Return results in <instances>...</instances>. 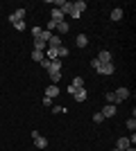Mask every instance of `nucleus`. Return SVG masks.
I'll return each instance as SVG.
<instances>
[{
    "mask_svg": "<svg viewBox=\"0 0 136 151\" xmlns=\"http://www.w3.org/2000/svg\"><path fill=\"white\" fill-rule=\"evenodd\" d=\"M95 72H97V75H104V77L113 75V61H111V63H100Z\"/></svg>",
    "mask_w": 136,
    "mask_h": 151,
    "instance_id": "nucleus-1",
    "label": "nucleus"
},
{
    "mask_svg": "<svg viewBox=\"0 0 136 151\" xmlns=\"http://www.w3.org/2000/svg\"><path fill=\"white\" fill-rule=\"evenodd\" d=\"M55 5H57V9L61 14H71V9H73V2H68V0H57Z\"/></svg>",
    "mask_w": 136,
    "mask_h": 151,
    "instance_id": "nucleus-2",
    "label": "nucleus"
},
{
    "mask_svg": "<svg viewBox=\"0 0 136 151\" xmlns=\"http://www.w3.org/2000/svg\"><path fill=\"white\" fill-rule=\"evenodd\" d=\"M127 97H129V90L127 88H118L116 93H113V104H116V101H125Z\"/></svg>",
    "mask_w": 136,
    "mask_h": 151,
    "instance_id": "nucleus-3",
    "label": "nucleus"
},
{
    "mask_svg": "<svg viewBox=\"0 0 136 151\" xmlns=\"http://www.w3.org/2000/svg\"><path fill=\"white\" fill-rule=\"evenodd\" d=\"M23 18H25V9H16V12L9 16V23L14 25V23H18V20H23Z\"/></svg>",
    "mask_w": 136,
    "mask_h": 151,
    "instance_id": "nucleus-4",
    "label": "nucleus"
},
{
    "mask_svg": "<svg viewBox=\"0 0 136 151\" xmlns=\"http://www.w3.org/2000/svg\"><path fill=\"white\" fill-rule=\"evenodd\" d=\"M100 113H102V117H113V115H116V106H113V104H107Z\"/></svg>",
    "mask_w": 136,
    "mask_h": 151,
    "instance_id": "nucleus-5",
    "label": "nucleus"
},
{
    "mask_svg": "<svg viewBox=\"0 0 136 151\" xmlns=\"http://www.w3.org/2000/svg\"><path fill=\"white\" fill-rule=\"evenodd\" d=\"M57 95H59V86H57V83H50V86L45 88V97H50V99H52V97H57Z\"/></svg>",
    "mask_w": 136,
    "mask_h": 151,
    "instance_id": "nucleus-6",
    "label": "nucleus"
},
{
    "mask_svg": "<svg viewBox=\"0 0 136 151\" xmlns=\"http://www.w3.org/2000/svg\"><path fill=\"white\" fill-rule=\"evenodd\" d=\"M48 47H52V50L61 47V38H59L57 34H52V36H50V41H48Z\"/></svg>",
    "mask_w": 136,
    "mask_h": 151,
    "instance_id": "nucleus-7",
    "label": "nucleus"
},
{
    "mask_svg": "<svg viewBox=\"0 0 136 151\" xmlns=\"http://www.w3.org/2000/svg\"><path fill=\"white\" fill-rule=\"evenodd\" d=\"M97 61H100V63H111V52L109 50H102L100 54H97Z\"/></svg>",
    "mask_w": 136,
    "mask_h": 151,
    "instance_id": "nucleus-8",
    "label": "nucleus"
},
{
    "mask_svg": "<svg viewBox=\"0 0 136 151\" xmlns=\"http://www.w3.org/2000/svg\"><path fill=\"white\" fill-rule=\"evenodd\" d=\"M73 97H75L77 101H84L86 97H89V93H86V88H77L75 93H73Z\"/></svg>",
    "mask_w": 136,
    "mask_h": 151,
    "instance_id": "nucleus-9",
    "label": "nucleus"
},
{
    "mask_svg": "<svg viewBox=\"0 0 136 151\" xmlns=\"http://www.w3.org/2000/svg\"><path fill=\"white\" fill-rule=\"evenodd\" d=\"M50 20H55V23H64V14L55 7V9H52V18H50Z\"/></svg>",
    "mask_w": 136,
    "mask_h": 151,
    "instance_id": "nucleus-10",
    "label": "nucleus"
},
{
    "mask_svg": "<svg viewBox=\"0 0 136 151\" xmlns=\"http://www.w3.org/2000/svg\"><path fill=\"white\" fill-rule=\"evenodd\" d=\"M125 16V12L120 9V7H113V12H111V20H120Z\"/></svg>",
    "mask_w": 136,
    "mask_h": 151,
    "instance_id": "nucleus-11",
    "label": "nucleus"
},
{
    "mask_svg": "<svg viewBox=\"0 0 136 151\" xmlns=\"http://www.w3.org/2000/svg\"><path fill=\"white\" fill-rule=\"evenodd\" d=\"M45 47H48V43H45V41H41V38H34V50H36V52H43Z\"/></svg>",
    "mask_w": 136,
    "mask_h": 151,
    "instance_id": "nucleus-12",
    "label": "nucleus"
},
{
    "mask_svg": "<svg viewBox=\"0 0 136 151\" xmlns=\"http://www.w3.org/2000/svg\"><path fill=\"white\" fill-rule=\"evenodd\" d=\"M75 43H77V47H86V45H89V38H86V34H79V36L75 38Z\"/></svg>",
    "mask_w": 136,
    "mask_h": 151,
    "instance_id": "nucleus-13",
    "label": "nucleus"
},
{
    "mask_svg": "<svg viewBox=\"0 0 136 151\" xmlns=\"http://www.w3.org/2000/svg\"><path fill=\"white\" fill-rule=\"evenodd\" d=\"M34 145H36V149H45V147H48V140H45L43 135H39V138H34Z\"/></svg>",
    "mask_w": 136,
    "mask_h": 151,
    "instance_id": "nucleus-14",
    "label": "nucleus"
},
{
    "mask_svg": "<svg viewBox=\"0 0 136 151\" xmlns=\"http://www.w3.org/2000/svg\"><path fill=\"white\" fill-rule=\"evenodd\" d=\"M116 147H118V149H123V151H125L127 147H132V145H129V138H118V145H116Z\"/></svg>",
    "mask_w": 136,
    "mask_h": 151,
    "instance_id": "nucleus-15",
    "label": "nucleus"
},
{
    "mask_svg": "<svg viewBox=\"0 0 136 151\" xmlns=\"http://www.w3.org/2000/svg\"><path fill=\"white\" fill-rule=\"evenodd\" d=\"M71 86H73L75 90H77V88H84V79H82V77H75V79L71 81Z\"/></svg>",
    "mask_w": 136,
    "mask_h": 151,
    "instance_id": "nucleus-16",
    "label": "nucleus"
},
{
    "mask_svg": "<svg viewBox=\"0 0 136 151\" xmlns=\"http://www.w3.org/2000/svg\"><path fill=\"white\" fill-rule=\"evenodd\" d=\"M68 47H66V45H61V47H57V59H64V57H68Z\"/></svg>",
    "mask_w": 136,
    "mask_h": 151,
    "instance_id": "nucleus-17",
    "label": "nucleus"
},
{
    "mask_svg": "<svg viewBox=\"0 0 136 151\" xmlns=\"http://www.w3.org/2000/svg\"><path fill=\"white\" fill-rule=\"evenodd\" d=\"M43 59H45V54H43V52H36V50H32V61H43Z\"/></svg>",
    "mask_w": 136,
    "mask_h": 151,
    "instance_id": "nucleus-18",
    "label": "nucleus"
},
{
    "mask_svg": "<svg viewBox=\"0 0 136 151\" xmlns=\"http://www.w3.org/2000/svg\"><path fill=\"white\" fill-rule=\"evenodd\" d=\"M73 7H75V9H77L79 14H82V12L86 9V2H84V0H77V2H73Z\"/></svg>",
    "mask_w": 136,
    "mask_h": 151,
    "instance_id": "nucleus-19",
    "label": "nucleus"
},
{
    "mask_svg": "<svg viewBox=\"0 0 136 151\" xmlns=\"http://www.w3.org/2000/svg\"><path fill=\"white\" fill-rule=\"evenodd\" d=\"M57 29H59V34H66V32H68V23H57Z\"/></svg>",
    "mask_w": 136,
    "mask_h": 151,
    "instance_id": "nucleus-20",
    "label": "nucleus"
},
{
    "mask_svg": "<svg viewBox=\"0 0 136 151\" xmlns=\"http://www.w3.org/2000/svg\"><path fill=\"white\" fill-rule=\"evenodd\" d=\"M55 29H57V23H55V20H48V25H45V32H50V34H52Z\"/></svg>",
    "mask_w": 136,
    "mask_h": 151,
    "instance_id": "nucleus-21",
    "label": "nucleus"
},
{
    "mask_svg": "<svg viewBox=\"0 0 136 151\" xmlns=\"http://www.w3.org/2000/svg\"><path fill=\"white\" fill-rule=\"evenodd\" d=\"M41 34H43V29H41V27H32V36H34V38H41Z\"/></svg>",
    "mask_w": 136,
    "mask_h": 151,
    "instance_id": "nucleus-22",
    "label": "nucleus"
},
{
    "mask_svg": "<svg viewBox=\"0 0 136 151\" xmlns=\"http://www.w3.org/2000/svg\"><path fill=\"white\" fill-rule=\"evenodd\" d=\"M14 29L23 32V29H25V20H18V23H14Z\"/></svg>",
    "mask_w": 136,
    "mask_h": 151,
    "instance_id": "nucleus-23",
    "label": "nucleus"
},
{
    "mask_svg": "<svg viewBox=\"0 0 136 151\" xmlns=\"http://www.w3.org/2000/svg\"><path fill=\"white\" fill-rule=\"evenodd\" d=\"M93 122H95V124H102V122H104L102 113H95V115H93Z\"/></svg>",
    "mask_w": 136,
    "mask_h": 151,
    "instance_id": "nucleus-24",
    "label": "nucleus"
},
{
    "mask_svg": "<svg viewBox=\"0 0 136 151\" xmlns=\"http://www.w3.org/2000/svg\"><path fill=\"white\" fill-rule=\"evenodd\" d=\"M127 129H129V131H134V129H136V120H134V117L127 120Z\"/></svg>",
    "mask_w": 136,
    "mask_h": 151,
    "instance_id": "nucleus-25",
    "label": "nucleus"
},
{
    "mask_svg": "<svg viewBox=\"0 0 136 151\" xmlns=\"http://www.w3.org/2000/svg\"><path fill=\"white\" fill-rule=\"evenodd\" d=\"M71 16H73V18H79V16H82V14H79L77 9H75V7H73V9H71Z\"/></svg>",
    "mask_w": 136,
    "mask_h": 151,
    "instance_id": "nucleus-26",
    "label": "nucleus"
},
{
    "mask_svg": "<svg viewBox=\"0 0 136 151\" xmlns=\"http://www.w3.org/2000/svg\"><path fill=\"white\" fill-rule=\"evenodd\" d=\"M50 63H52V61H50V59H43V61H41V65H43V68H45V70H48V68H50Z\"/></svg>",
    "mask_w": 136,
    "mask_h": 151,
    "instance_id": "nucleus-27",
    "label": "nucleus"
},
{
    "mask_svg": "<svg viewBox=\"0 0 136 151\" xmlns=\"http://www.w3.org/2000/svg\"><path fill=\"white\" fill-rule=\"evenodd\" d=\"M64 111H66V108H61V106H55V108H52V113H57V115L64 113Z\"/></svg>",
    "mask_w": 136,
    "mask_h": 151,
    "instance_id": "nucleus-28",
    "label": "nucleus"
},
{
    "mask_svg": "<svg viewBox=\"0 0 136 151\" xmlns=\"http://www.w3.org/2000/svg\"><path fill=\"white\" fill-rule=\"evenodd\" d=\"M97 65H100V61H97V59H93V61H91V68L97 70Z\"/></svg>",
    "mask_w": 136,
    "mask_h": 151,
    "instance_id": "nucleus-29",
    "label": "nucleus"
},
{
    "mask_svg": "<svg viewBox=\"0 0 136 151\" xmlns=\"http://www.w3.org/2000/svg\"><path fill=\"white\" fill-rule=\"evenodd\" d=\"M43 106H52V99H50V97H43Z\"/></svg>",
    "mask_w": 136,
    "mask_h": 151,
    "instance_id": "nucleus-30",
    "label": "nucleus"
},
{
    "mask_svg": "<svg viewBox=\"0 0 136 151\" xmlns=\"http://www.w3.org/2000/svg\"><path fill=\"white\" fill-rule=\"evenodd\" d=\"M125 151H136V149H134V147H127V149H125Z\"/></svg>",
    "mask_w": 136,
    "mask_h": 151,
    "instance_id": "nucleus-31",
    "label": "nucleus"
},
{
    "mask_svg": "<svg viewBox=\"0 0 136 151\" xmlns=\"http://www.w3.org/2000/svg\"><path fill=\"white\" fill-rule=\"evenodd\" d=\"M113 151H123V149H118V147H116V149H113Z\"/></svg>",
    "mask_w": 136,
    "mask_h": 151,
    "instance_id": "nucleus-32",
    "label": "nucleus"
}]
</instances>
